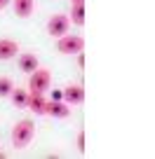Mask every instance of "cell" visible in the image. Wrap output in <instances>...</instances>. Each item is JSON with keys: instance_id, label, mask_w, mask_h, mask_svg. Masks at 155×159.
<instances>
[{"instance_id": "14", "label": "cell", "mask_w": 155, "mask_h": 159, "mask_svg": "<svg viewBox=\"0 0 155 159\" xmlns=\"http://www.w3.org/2000/svg\"><path fill=\"white\" fill-rule=\"evenodd\" d=\"M78 150H80V152H85V134H78Z\"/></svg>"}, {"instance_id": "12", "label": "cell", "mask_w": 155, "mask_h": 159, "mask_svg": "<svg viewBox=\"0 0 155 159\" xmlns=\"http://www.w3.org/2000/svg\"><path fill=\"white\" fill-rule=\"evenodd\" d=\"M12 101H14V105L17 108H26V98H28V91H24V89H12Z\"/></svg>"}, {"instance_id": "13", "label": "cell", "mask_w": 155, "mask_h": 159, "mask_svg": "<svg viewBox=\"0 0 155 159\" xmlns=\"http://www.w3.org/2000/svg\"><path fill=\"white\" fill-rule=\"evenodd\" d=\"M12 89H14V82H12L10 77H0V98L10 96V94H12Z\"/></svg>"}, {"instance_id": "7", "label": "cell", "mask_w": 155, "mask_h": 159, "mask_svg": "<svg viewBox=\"0 0 155 159\" xmlns=\"http://www.w3.org/2000/svg\"><path fill=\"white\" fill-rule=\"evenodd\" d=\"M45 115H52V117L64 119V117H68V115H70V108H66V105H64V103H59V101H47V105H45Z\"/></svg>"}, {"instance_id": "1", "label": "cell", "mask_w": 155, "mask_h": 159, "mask_svg": "<svg viewBox=\"0 0 155 159\" xmlns=\"http://www.w3.org/2000/svg\"><path fill=\"white\" fill-rule=\"evenodd\" d=\"M33 136H35V124L31 119H21V122L14 124V129H12V145H14L17 150H21L33 140Z\"/></svg>"}, {"instance_id": "5", "label": "cell", "mask_w": 155, "mask_h": 159, "mask_svg": "<svg viewBox=\"0 0 155 159\" xmlns=\"http://www.w3.org/2000/svg\"><path fill=\"white\" fill-rule=\"evenodd\" d=\"M45 105H47L45 94H33V91H28V98H26V108H31L35 115H45Z\"/></svg>"}, {"instance_id": "16", "label": "cell", "mask_w": 155, "mask_h": 159, "mask_svg": "<svg viewBox=\"0 0 155 159\" xmlns=\"http://www.w3.org/2000/svg\"><path fill=\"white\" fill-rule=\"evenodd\" d=\"M73 2H80V0H73Z\"/></svg>"}, {"instance_id": "11", "label": "cell", "mask_w": 155, "mask_h": 159, "mask_svg": "<svg viewBox=\"0 0 155 159\" xmlns=\"http://www.w3.org/2000/svg\"><path fill=\"white\" fill-rule=\"evenodd\" d=\"M70 21H73L75 26H82V24H85V0L73 2V7H70Z\"/></svg>"}, {"instance_id": "3", "label": "cell", "mask_w": 155, "mask_h": 159, "mask_svg": "<svg viewBox=\"0 0 155 159\" xmlns=\"http://www.w3.org/2000/svg\"><path fill=\"white\" fill-rule=\"evenodd\" d=\"M56 49L61 54H80L85 49V40L80 35H61L59 42H56Z\"/></svg>"}, {"instance_id": "6", "label": "cell", "mask_w": 155, "mask_h": 159, "mask_svg": "<svg viewBox=\"0 0 155 159\" xmlns=\"http://www.w3.org/2000/svg\"><path fill=\"white\" fill-rule=\"evenodd\" d=\"M64 98H66V103L78 105V103L85 101V89H82L80 84H70V87H66V89H64Z\"/></svg>"}, {"instance_id": "9", "label": "cell", "mask_w": 155, "mask_h": 159, "mask_svg": "<svg viewBox=\"0 0 155 159\" xmlns=\"http://www.w3.org/2000/svg\"><path fill=\"white\" fill-rule=\"evenodd\" d=\"M33 7H35L33 0H14V14L21 16V19L33 14Z\"/></svg>"}, {"instance_id": "2", "label": "cell", "mask_w": 155, "mask_h": 159, "mask_svg": "<svg viewBox=\"0 0 155 159\" xmlns=\"http://www.w3.org/2000/svg\"><path fill=\"white\" fill-rule=\"evenodd\" d=\"M50 84H52V75H50V70H45V68H35L33 73H31V77H28V89L33 91V94H45V91L50 89Z\"/></svg>"}, {"instance_id": "4", "label": "cell", "mask_w": 155, "mask_h": 159, "mask_svg": "<svg viewBox=\"0 0 155 159\" xmlns=\"http://www.w3.org/2000/svg\"><path fill=\"white\" fill-rule=\"evenodd\" d=\"M68 26H70V19L66 14H54L47 21V33H50L52 38H61V35L68 33Z\"/></svg>"}, {"instance_id": "15", "label": "cell", "mask_w": 155, "mask_h": 159, "mask_svg": "<svg viewBox=\"0 0 155 159\" xmlns=\"http://www.w3.org/2000/svg\"><path fill=\"white\" fill-rule=\"evenodd\" d=\"M10 5V0H0V10H2V7H7Z\"/></svg>"}, {"instance_id": "8", "label": "cell", "mask_w": 155, "mask_h": 159, "mask_svg": "<svg viewBox=\"0 0 155 159\" xmlns=\"http://www.w3.org/2000/svg\"><path fill=\"white\" fill-rule=\"evenodd\" d=\"M17 52H19V45H17L14 40H0V61L14 59Z\"/></svg>"}, {"instance_id": "10", "label": "cell", "mask_w": 155, "mask_h": 159, "mask_svg": "<svg viewBox=\"0 0 155 159\" xmlns=\"http://www.w3.org/2000/svg\"><path fill=\"white\" fill-rule=\"evenodd\" d=\"M19 68L24 70V73H33V70L38 68V56L31 54V52L21 54V56H19Z\"/></svg>"}]
</instances>
